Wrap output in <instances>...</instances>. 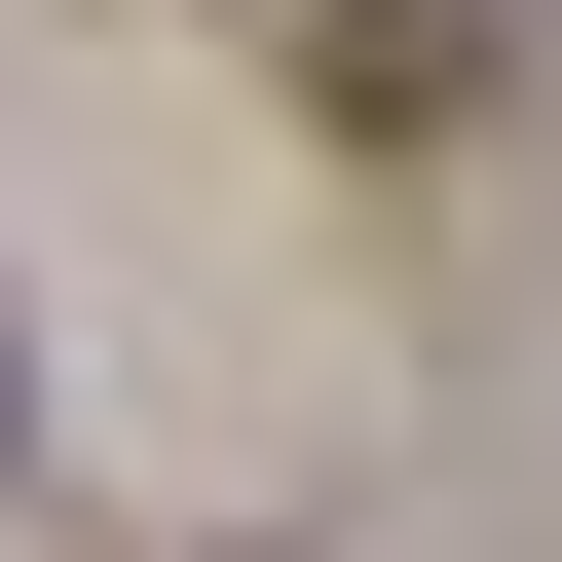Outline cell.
Masks as SVG:
<instances>
[{
	"instance_id": "1",
	"label": "cell",
	"mask_w": 562,
	"mask_h": 562,
	"mask_svg": "<svg viewBox=\"0 0 562 562\" xmlns=\"http://www.w3.org/2000/svg\"><path fill=\"white\" fill-rule=\"evenodd\" d=\"M0 413H38V338H0Z\"/></svg>"
}]
</instances>
